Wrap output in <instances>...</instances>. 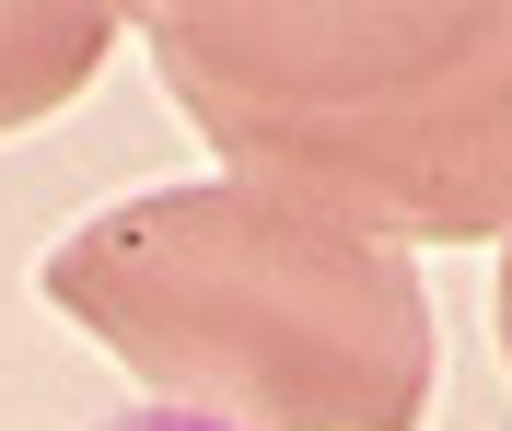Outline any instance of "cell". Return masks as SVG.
<instances>
[{
	"mask_svg": "<svg viewBox=\"0 0 512 431\" xmlns=\"http://www.w3.org/2000/svg\"><path fill=\"white\" fill-rule=\"evenodd\" d=\"M117 431H233V420H117Z\"/></svg>",
	"mask_w": 512,
	"mask_h": 431,
	"instance_id": "obj_1",
	"label": "cell"
}]
</instances>
